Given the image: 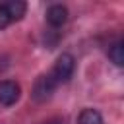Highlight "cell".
I'll return each mask as SVG.
<instances>
[{
  "instance_id": "obj_1",
  "label": "cell",
  "mask_w": 124,
  "mask_h": 124,
  "mask_svg": "<svg viewBox=\"0 0 124 124\" xmlns=\"http://www.w3.org/2000/svg\"><path fill=\"white\" fill-rule=\"evenodd\" d=\"M25 10H27V4L21 0H12V2L0 4V31L6 29L10 23L21 19L25 16Z\"/></svg>"
},
{
  "instance_id": "obj_2",
  "label": "cell",
  "mask_w": 124,
  "mask_h": 124,
  "mask_svg": "<svg viewBox=\"0 0 124 124\" xmlns=\"http://www.w3.org/2000/svg\"><path fill=\"white\" fill-rule=\"evenodd\" d=\"M74 68H76L74 56L68 54V52H62V54L56 58V62H54V66H52V70H50V76H52L54 81L60 85V83L70 81V78H72V74H74Z\"/></svg>"
},
{
  "instance_id": "obj_3",
  "label": "cell",
  "mask_w": 124,
  "mask_h": 124,
  "mask_svg": "<svg viewBox=\"0 0 124 124\" xmlns=\"http://www.w3.org/2000/svg\"><path fill=\"white\" fill-rule=\"evenodd\" d=\"M56 87H58V83L54 81V78L50 76V72H48V74H41V76L35 79V83H33L31 97H33L37 103H45L46 99L52 97V93H54Z\"/></svg>"
},
{
  "instance_id": "obj_4",
  "label": "cell",
  "mask_w": 124,
  "mask_h": 124,
  "mask_svg": "<svg viewBox=\"0 0 124 124\" xmlns=\"http://www.w3.org/2000/svg\"><path fill=\"white\" fill-rule=\"evenodd\" d=\"M19 93H21V89L16 81H12V79L0 81V105H4V107L16 105L17 99H19Z\"/></svg>"
},
{
  "instance_id": "obj_5",
  "label": "cell",
  "mask_w": 124,
  "mask_h": 124,
  "mask_svg": "<svg viewBox=\"0 0 124 124\" xmlns=\"http://www.w3.org/2000/svg\"><path fill=\"white\" fill-rule=\"evenodd\" d=\"M66 19H68V10H66V6H62V4H52V6L46 10V21H48L52 27L64 25Z\"/></svg>"
},
{
  "instance_id": "obj_6",
  "label": "cell",
  "mask_w": 124,
  "mask_h": 124,
  "mask_svg": "<svg viewBox=\"0 0 124 124\" xmlns=\"http://www.w3.org/2000/svg\"><path fill=\"white\" fill-rule=\"evenodd\" d=\"M78 124H103V116L95 108H83L78 116Z\"/></svg>"
},
{
  "instance_id": "obj_7",
  "label": "cell",
  "mask_w": 124,
  "mask_h": 124,
  "mask_svg": "<svg viewBox=\"0 0 124 124\" xmlns=\"http://www.w3.org/2000/svg\"><path fill=\"white\" fill-rule=\"evenodd\" d=\"M108 58H110L116 66H122V64H124V43H122V41H116V43L108 48Z\"/></svg>"
},
{
  "instance_id": "obj_8",
  "label": "cell",
  "mask_w": 124,
  "mask_h": 124,
  "mask_svg": "<svg viewBox=\"0 0 124 124\" xmlns=\"http://www.w3.org/2000/svg\"><path fill=\"white\" fill-rule=\"evenodd\" d=\"M45 124H64L62 120H50V122H45Z\"/></svg>"
}]
</instances>
